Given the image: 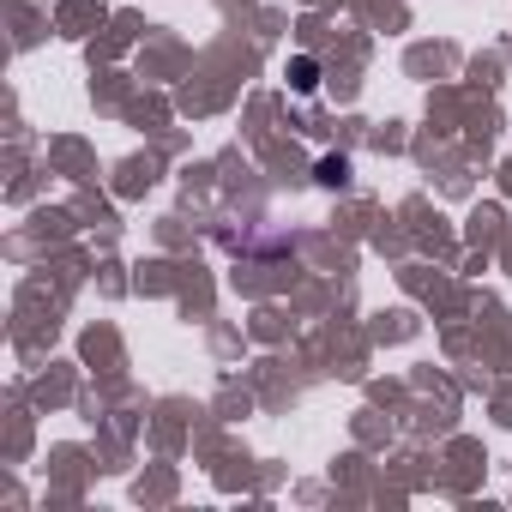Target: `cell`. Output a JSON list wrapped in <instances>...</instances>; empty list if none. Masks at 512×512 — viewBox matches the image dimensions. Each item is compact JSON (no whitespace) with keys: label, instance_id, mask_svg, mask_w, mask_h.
I'll list each match as a JSON object with an SVG mask.
<instances>
[{"label":"cell","instance_id":"obj_1","mask_svg":"<svg viewBox=\"0 0 512 512\" xmlns=\"http://www.w3.org/2000/svg\"><path fill=\"white\" fill-rule=\"evenodd\" d=\"M290 85H296V91H314V61H296V67H290Z\"/></svg>","mask_w":512,"mask_h":512}]
</instances>
